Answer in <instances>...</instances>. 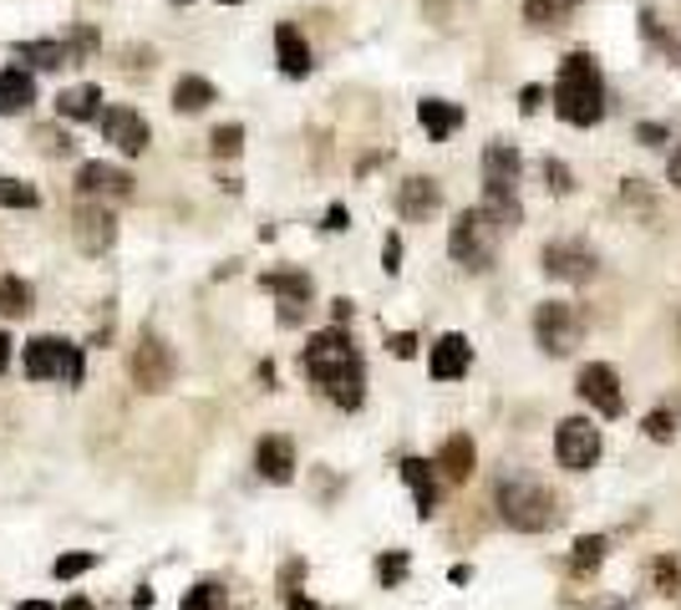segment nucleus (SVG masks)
<instances>
[{
  "mask_svg": "<svg viewBox=\"0 0 681 610\" xmlns=\"http://www.w3.org/2000/svg\"><path fill=\"white\" fill-rule=\"evenodd\" d=\"M438 204H443V189H438V179H407L397 189V214L402 219H432L438 214Z\"/></svg>",
  "mask_w": 681,
  "mask_h": 610,
  "instance_id": "obj_19",
  "label": "nucleus"
},
{
  "mask_svg": "<svg viewBox=\"0 0 681 610\" xmlns=\"http://www.w3.org/2000/svg\"><path fill=\"white\" fill-rule=\"evenodd\" d=\"M474 463H478L474 438H468V432H453V438L438 447V463H432V468H438L447 483H468V478H474Z\"/></svg>",
  "mask_w": 681,
  "mask_h": 610,
  "instance_id": "obj_16",
  "label": "nucleus"
},
{
  "mask_svg": "<svg viewBox=\"0 0 681 610\" xmlns=\"http://www.w3.org/2000/svg\"><path fill=\"white\" fill-rule=\"evenodd\" d=\"M57 112H61V118H72V122H97V112H103V92L92 87V82H87V87L61 92Z\"/></svg>",
  "mask_w": 681,
  "mask_h": 610,
  "instance_id": "obj_26",
  "label": "nucleus"
},
{
  "mask_svg": "<svg viewBox=\"0 0 681 610\" xmlns=\"http://www.w3.org/2000/svg\"><path fill=\"white\" fill-rule=\"evenodd\" d=\"M103 137L118 153H143L148 148V137H153V128H148L143 112H133V107H107L103 112Z\"/></svg>",
  "mask_w": 681,
  "mask_h": 610,
  "instance_id": "obj_13",
  "label": "nucleus"
},
{
  "mask_svg": "<svg viewBox=\"0 0 681 610\" xmlns=\"http://www.w3.org/2000/svg\"><path fill=\"white\" fill-rule=\"evenodd\" d=\"M178 5H189V0H178Z\"/></svg>",
  "mask_w": 681,
  "mask_h": 610,
  "instance_id": "obj_54",
  "label": "nucleus"
},
{
  "mask_svg": "<svg viewBox=\"0 0 681 610\" xmlns=\"http://www.w3.org/2000/svg\"><path fill=\"white\" fill-rule=\"evenodd\" d=\"M0 315H31V285L15 280V275H0Z\"/></svg>",
  "mask_w": 681,
  "mask_h": 610,
  "instance_id": "obj_31",
  "label": "nucleus"
},
{
  "mask_svg": "<svg viewBox=\"0 0 681 610\" xmlns=\"http://www.w3.org/2000/svg\"><path fill=\"white\" fill-rule=\"evenodd\" d=\"M641 432L652 438V443H671L681 432V403H661V407H652V412L641 417Z\"/></svg>",
  "mask_w": 681,
  "mask_h": 610,
  "instance_id": "obj_28",
  "label": "nucleus"
},
{
  "mask_svg": "<svg viewBox=\"0 0 681 610\" xmlns=\"http://www.w3.org/2000/svg\"><path fill=\"white\" fill-rule=\"evenodd\" d=\"M128 367H133V382L143 392H164L168 382H174V351H168L158 336H138Z\"/></svg>",
  "mask_w": 681,
  "mask_h": 610,
  "instance_id": "obj_11",
  "label": "nucleus"
},
{
  "mask_svg": "<svg viewBox=\"0 0 681 610\" xmlns=\"http://www.w3.org/2000/svg\"><path fill=\"white\" fill-rule=\"evenodd\" d=\"M575 11H580V0H524V21L534 31L564 26V21H575Z\"/></svg>",
  "mask_w": 681,
  "mask_h": 610,
  "instance_id": "obj_25",
  "label": "nucleus"
},
{
  "mask_svg": "<svg viewBox=\"0 0 681 610\" xmlns=\"http://www.w3.org/2000/svg\"><path fill=\"white\" fill-rule=\"evenodd\" d=\"M133 610H153V590H138V596H133Z\"/></svg>",
  "mask_w": 681,
  "mask_h": 610,
  "instance_id": "obj_49",
  "label": "nucleus"
},
{
  "mask_svg": "<svg viewBox=\"0 0 681 610\" xmlns=\"http://www.w3.org/2000/svg\"><path fill=\"white\" fill-rule=\"evenodd\" d=\"M254 468H260V478H270V483H290V478H296V447H290V438H260Z\"/></svg>",
  "mask_w": 681,
  "mask_h": 610,
  "instance_id": "obj_17",
  "label": "nucleus"
},
{
  "mask_svg": "<svg viewBox=\"0 0 681 610\" xmlns=\"http://www.w3.org/2000/svg\"><path fill=\"white\" fill-rule=\"evenodd\" d=\"M636 137L646 143V148H661V143H671V133L661 128V122H641V128H636Z\"/></svg>",
  "mask_w": 681,
  "mask_h": 610,
  "instance_id": "obj_41",
  "label": "nucleus"
},
{
  "mask_svg": "<svg viewBox=\"0 0 681 610\" xmlns=\"http://www.w3.org/2000/svg\"><path fill=\"white\" fill-rule=\"evenodd\" d=\"M407 565H413V560H407V550L382 554V560H377V581H382L386 590H392V585H402V581H407Z\"/></svg>",
  "mask_w": 681,
  "mask_h": 610,
  "instance_id": "obj_35",
  "label": "nucleus"
},
{
  "mask_svg": "<svg viewBox=\"0 0 681 610\" xmlns=\"http://www.w3.org/2000/svg\"><path fill=\"white\" fill-rule=\"evenodd\" d=\"M499 519L518 535H545L560 524V499L529 474H509L499 478Z\"/></svg>",
  "mask_w": 681,
  "mask_h": 610,
  "instance_id": "obj_3",
  "label": "nucleus"
},
{
  "mask_svg": "<svg viewBox=\"0 0 681 610\" xmlns=\"http://www.w3.org/2000/svg\"><path fill=\"white\" fill-rule=\"evenodd\" d=\"M652 590L656 596H681V560L677 554H656L652 560Z\"/></svg>",
  "mask_w": 681,
  "mask_h": 610,
  "instance_id": "obj_32",
  "label": "nucleus"
},
{
  "mask_svg": "<svg viewBox=\"0 0 681 610\" xmlns=\"http://www.w3.org/2000/svg\"><path fill=\"white\" fill-rule=\"evenodd\" d=\"M382 270L386 275H397L402 270V239L397 235H386V244H382Z\"/></svg>",
  "mask_w": 681,
  "mask_h": 610,
  "instance_id": "obj_40",
  "label": "nucleus"
},
{
  "mask_svg": "<svg viewBox=\"0 0 681 610\" xmlns=\"http://www.w3.org/2000/svg\"><path fill=\"white\" fill-rule=\"evenodd\" d=\"M219 5H244V0H219Z\"/></svg>",
  "mask_w": 681,
  "mask_h": 610,
  "instance_id": "obj_53",
  "label": "nucleus"
},
{
  "mask_svg": "<svg viewBox=\"0 0 681 610\" xmlns=\"http://www.w3.org/2000/svg\"><path fill=\"white\" fill-rule=\"evenodd\" d=\"M21 610H51V606H46V600H26V606H21Z\"/></svg>",
  "mask_w": 681,
  "mask_h": 610,
  "instance_id": "obj_52",
  "label": "nucleus"
},
{
  "mask_svg": "<svg viewBox=\"0 0 681 610\" xmlns=\"http://www.w3.org/2000/svg\"><path fill=\"white\" fill-rule=\"evenodd\" d=\"M518 148L514 143H489L483 148V189H509L518 194Z\"/></svg>",
  "mask_w": 681,
  "mask_h": 610,
  "instance_id": "obj_18",
  "label": "nucleus"
},
{
  "mask_svg": "<svg viewBox=\"0 0 681 610\" xmlns=\"http://www.w3.org/2000/svg\"><path fill=\"white\" fill-rule=\"evenodd\" d=\"M606 535H580L575 539V554H570V570H575V575H595V570L606 565Z\"/></svg>",
  "mask_w": 681,
  "mask_h": 610,
  "instance_id": "obj_30",
  "label": "nucleus"
},
{
  "mask_svg": "<svg viewBox=\"0 0 681 610\" xmlns=\"http://www.w3.org/2000/svg\"><path fill=\"white\" fill-rule=\"evenodd\" d=\"M41 204V194L31 189V183L21 179H0V208H36Z\"/></svg>",
  "mask_w": 681,
  "mask_h": 610,
  "instance_id": "obj_34",
  "label": "nucleus"
},
{
  "mask_svg": "<svg viewBox=\"0 0 681 610\" xmlns=\"http://www.w3.org/2000/svg\"><path fill=\"white\" fill-rule=\"evenodd\" d=\"M402 483H407L413 499H417V519H432V509H438V478H432V463L402 458Z\"/></svg>",
  "mask_w": 681,
  "mask_h": 610,
  "instance_id": "obj_22",
  "label": "nucleus"
},
{
  "mask_svg": "<svg viewBox=\"0 0 681 610\" xmlns=\"http://www.w3.org/2000/svg\"><path fill=\"white\" fill-rule=\"evenodd\" d=\"M61 610H92V600H87V596H72V600H67Z\"/></svg>",
  "mask_w": 681,
  "mask_h": 610,
  "instance_id": "obj_51",
  "label": "nucleus"
},
{
  "mask_svg": "<svg viewBox=\"0 0 681 610\" xmlns=\"http://www.w3.org/2000/svg\"><path fill=\"white\" fill-rule=\"evenodd\" d=\"M554 112L570 128H595L606 118V76L595 67L590 51H570L554 76Z\"/></svg>",
  "mask_w": 681,
  "mask_h": 610,
  "instance_id": "obj_2",
  "label": "nucleus"
},
{
  "mask_svg": "<svg viewBox=\"0 0 681 610\" xmlns=\"http://www.w3.org/2000/svg\"><path fill=\"white\" fill-rule=\"evenodd\" d=\"M346 224H351V214H346V204H331V208H326V229H331V235H336V229H346Z\"/></svg>",
  "mask_w": 681,
  "mask_h": 610,
  "instance_id": "obj_44",
  "label": "nucleus"
},
{
  "mask_svg": "<svg viewBox=\"0 0 681 610\" xmlns=\"http://www.w3.org/2000/svg\"><path fill=\"white\" fill-rule=\"evenodd\" d=\"M36 143H41V153H57V158H67V153L76 148L67 133H57V128H36Z\"/></svg>",
  "mask_w": 681,
  "mask_h": 610,
  "instance_id": "obj_38",
  "label": "nucleus"
},
{
  "mask_svg": "<svg viewBox=\"0 0 681 610\" xmlns=\"http://www.w3.org/2000/svg\"><path fill=\"white\" fill-rule=\"evenodd\" d=\"M21 367H26V376H36V382L61 376L67 387H82V346L57 342V336H36V342H26Z\"/></svg>",
  "mask_w": 681,
  "mask_h": 610,
  "instance_id": "obj_6",
  "label": "nucleus"
},
{
  "mask_svg": "<svg viewBox=\"0 0 681 610\" xmlns=\"http://www.w3.org/2000/svg\"><path fill=\"white\" fill-rule=\"evenodd\" d=\"M275 57H280V72L285 76H311V41L300 36L296 26H275Z\"/></svg>",
  "mask_w": 681,
  "mask_h": 610,
  "instance_id": "obj_21",
  "label": "nucleus"
},
{
  "mask_svg": "<svg viewBox=\"0 0 681 610\" xmlns=\"http://www.w3.org/2000/svg\"><path fill=\"white\" fill-rule=\"evenodd\" d=\"M72 235H76V250L82 254H103V250H112V239H118V219H112L107 204L82 199L72 214Z\"/></svg>",
  "mask_w": 681,
  "mask_h": 610,
  "instance_id": "obj_10",
  "label": "nucleus"
},
{
  "mask_svg": "<svg viewBox=\"0 0 681 610\" xmlns=\"http://www.w3.org/2000/svg\"><path fill=\"white\" fill-rule=\"evenodd\" d=\"M300 361H306V376H315L326 387V397L340 412H356V407L367 403V367H361V351L351 346L346 326L315 331Z\"/></svg>",
  "mask_w": 681,
  "mask_h": 610,
  "instance_id": "obj_1",
  "label": "nucleus"
},
{
  "mask_svg": "<svg viewBox=\"0 0 681 610\" xmlns=\"http://www.w3.org/2000/svg\"><path fill=\"white\" fill-rule=\"evenodd\" d=\"M5 367H11V336L0 331V372H5Z\"/></svg>",
  "mask_w": 681,
  "mask_h": 610,
  "instance_id": "obj_48",
  "label": "nucleus"
},
{
  "mask_svg": "<svg viewBox=\"0 0 681 610\" xmlns=\"http://www.w3.org/2000/svg\"><path fill=\"white\" fill-rule=\"evenodd\" d=\"M417 122H422V133H428L432 143H447V137L463 128V107L443 103V97H422V103H417Z\"/></svg>",
  "mask_w": 681,
  "mask_h": 610,
  "instance_id": "obj_20",
  "label": "nucleus"
},
{
  "mask_svg": "<svg viewBox=\"0 0 681 610\" xmlns=\"http://www.w3.org/2000/svg\"><path fill=\"white\" fill-rule=\"evenodd\" d=\"M15 57L31 61V67H41V72H57V67H72L76 51H72V41H21Z\"/></svg>",
  "mask_w": 681,
  "mask_h": 610,
  "instance_id": "obj_24",
  "label": "nucleus"
},
{
  "mask_svg": "<svg viewBox=\"0 0 681 610\" xmlns=\"http://www.w3.org/2000/svg\"><path fill=\"white\" fill-rule=\"evenodd\" d=\"M575 392L580 403L595 407V417H621L625 412V392H621V376H616V367H606V361H585L575 376Z\"/></svg>",
  "mask_w": 681,
  "mask_h": 610,
  "instance_id": "obj_9",
  "label": "nucleus"
},
{
  "mask_svg": "<svg viewBox=\"0 0 681 610\" xmlns=\"http://www.w3.org/2000/svg\"><path fill=\"white\" fill-rule=\"evenodd\" d=\"M76 194L82 199H97V204H122L133 199V174L128 168H112V164H82L76 168Z\"/></svg>",
  "mask_w": 681,
  "mask_h": 610,
  "instance_id": "obj_12",
  "label": "nucleus"
},
{
  "mask_svg": "<svg viewBox=\"0 0 681 610\" xmlns=\"http://www.w3.org/2000/svg\"><path fill=\"white\" fill-rule=\"evenodd\" d=\"M290 610H326V606H315V600H306V596H290Z\"/></svg>",
  "mask_w": 681,
  "mask_h": 610,
  "instance_id": "obj_50",
  "label": "nucleus"
},
{
  "mask_svg": "<svg viewBox=\"0 0 681 610\" xmlns=\"http://www.w3.org/2000/svg\"><path fill=\"white\" fill-rule=\"evenodd\" d=\"M539 265H545L549 280H564V285H585L595 280V270H600V260H595V250L585 244V239H549L545 254H539Z\"/></svg>",
  "mask_w": 681,
  "mask_h": 610,
  "instance_id": "obj_7",
  "label": "nucleus"
},
{
  "mask_svg": "<svg viewBox=\"0 0 681 610\" xmlns=\"http://www.w3.org/2000/svg\"><path fill=\"white\" fill-rule=\"evenodd\" d=\"M468 367H474V346H468V336L447 331V336L432 342V357H428L432 382H458V376H468Z\"/></svg>",
  "mask_w": 681,
  "mask_h": 610,
  "instance_id": "obj_15",
  "label": "nucleus"
},
{
  "mask_svg": "<svg viewBox=\"0 0 681 610\" xmlns=\"http://www.w3.org/2000/svg\"><path fill=\"white\" fill-rule=\"evenodd\" d=\"M92 565H97V554H92V550H76V554H61L57 565H51V575H57V581H76V575H87Z\"/></svg>",
  "mask_w": 681,
  "mask_h": 610,
  "instance_id": "obj_36",
  "label": "nucleus"
},
{
  "mask_svg": "<svg viewBox=\"0 0 681 610\" xmlns=\"http://www.w3.org/2000/svg\"><path fill=\"white\" fill-rule=\"evenodd\" d=\"M554 458L570 474L595 468V458H600V428H595L590 417H564L560 428H554Z\"/></svg>",
  "mask_w": 681,
  "mask_h": 610,
  "instance_id": "obj_8",
  "label": "nucleus"
},
{
  "mask_svg": "<svg viewBox=\"0 0 681 610\" xmlns=\"http://www.w3.org/2000/svg\"><path fill=\"white\" fill-rule=\"evenodd\" d=\"M214 600H219V585H214V581H199V585L189 590V600H183V610H208Z\"/></svg>",
  "mask_w": 681,
  "mask_h": 610,
  "instance_id": "obj_39",
  "label": "nucleus"
},
{
  "mask_svg": "<svg viewBox=\"0 0 681 610\" xmlns=\"http://www.w3.org/2000/svg\"><path fill=\"white\" fill-rule=\"evenodd\" d=\"M483 208H489V219L499 224V229H518V224H524V204H518V194H509V189H483Z\"/></svg>",
  "mask_w": 681,
  "mask_h": 610,
  "instance_id": "obj_29",
  "label": "nucleus"
},
{
  "mask_svg": "<svg viewBox=\"0 0 681 610\" xmlns=\"http://www.w3.org/2000/svg\"><path fill=\"white\" fill-rule=\"evenodd\" d=\"M208 148H214V158H239V153H244V128H239V122H224V128H214Z\"/></svg>",
  "mask_w": 681,
  "mask_h": 610,
  "instance_id": "obj_33",
  "label": "nucleus"
},
{
  "mask_svg": "<svg viewBox=\"0 0 681 610\" xmlns=\"http://www.w3.org/2000/svg\"><path fill=\"white\" fill-rule=\"evenodd\" d=\"M386 346H392V357H402V361L417 357V336H413V331H397V336H392Z\"/></svg>",
  "mask_w": 681,
  "mask_h": 610,
  "instance_id": "obj_43",
  "label": "nucleus"
},
{
  "mask_svg": "<svg viewBox=\"0 0 681 610\" xmlns=\"http://www.w3.org/2000/svg\"><path fill=\"white\" fill-rule=\"evenodd\" d=\"M667 179L681 189V143H677V148H671V158H667Z\"/></svg>",
  "mask_w": 681,
  "mask_h": 610,
  "instance_id": "obj_45",
  "label": "nucleus"
},
{
  "mask_svg": "<svg viewBox=\"0 0 681 610\" xmlns=\"http://www.w3.org/2000/svg\"><path fill=\"white\" fill-rule=\"evenodd\" d=\"M31 103H36V82H31V72H21V67H5V72H0V118L26 112Z\"/></svg>",
  "mask_w": 681,
  "mask_h": 610,
  "instance_id": "obj_23",
  "label": "nucleus"
},
{
  "mask_svg": "<svg viewBox=\"0 0 681 610\" xmlns=\"http://www.w3.org/2000/svg\"><path fill=\"white\" fill-rule=\"evenodd\" d=\"M534 342H539V351H549V357H570V351L585 342V315H580V306H570V300H545V306L534 311Z\"/></svg>",
  "mask_w": 681,
  "mask_h": 610,
  "instance_id": "obj_5",
  "label": "nucleus"
},
{
  "mask_svg": "<svg viewBox=\"0 0 681 610\" xmlns=\"http://www.w3.org/2000/svg\"><path fill=\"white\" fill-rule=\"evenodd\" d=\"M447 581H453V585H468V581H474V570H468V565H453V570H447Z\"/></svg>",
  "mask_w": 681,
  "mask_h": 610,
  "instance_id": "obj_47",
  "label": "nucleus"
},
{
  "mask_svg": "<svg viewBox=\"0 0 681 610\" xmlns=\"http://www.w3.org/2000/svg\"><path fill=\"white\" fill-rule=\"evenodd\" d=\"M214 103V82L208 76H178L174 82V107L178 112H204Z\"/></svg>",
  "mask_w": 681,
  "mask_h": 610,
  "instance_id": "obj_27",
  "label": "nucleus"
},
{
  "mask_svg": "<svg viewBox=\"0 0 681 610\" xmlns=\"http://www.w3.org/2000/svg\"><path fill=\"white\" fill-rule=\"evenodd\" d=\"M499 224L489 219V208H463L458 219H453V229H447V254L458 260L463 270H489L493 254H499Z\"/></svg>",
  "mask_w": 681,
  "mask_h": 610,
  "instance_id": "obj_4",
  "label": "nucleus"
},
{
  "mask_svg": "<svg viewBox=\"0 0 681 610\" xmlns=\"http://www.w3.org/2000/svg\"><path fill=\"white\" fill-rule=\"evenodd\" d=\"M270 296H280V326H296L306 315V300H311V275L306 270H280V275H260Z\"/></svg>",
  "mask_w": 681,
  "mask_h": 610,
  "instance_id": "obj_14",
  "label": "nucleus"
},
{
  "mask_svg": "<svg viewBox=\"0 0 681 610\" xmlns=\"http://www.w3.org/2000/svg\"><path fill=\"white\" fill-rule=\"evenodd\" d=\"M539 107H545V87H534V82H529V87L518 92V112H524V118H534Z\"/></svg>",
  "mask_w": 681,
  "mask_h": 610,
  "instance_id": "obj_42",
  "label": "nucleus"
},
{
  "mask_svg": "<svg viewBox=\"0 0 681 610\" xmlns=\"http://www.w3.org/2000/svg\"><path fill=\"white\" fill-rule=\"evenodd\" d=\"M545 183H549V194H570L575 189V174H570V164H560V158H545Z\"/></svg>",
  "mask_w": 681,
  "mask_h": 610,
  "instance_id": "obj_37",
  "label": "nucleus"
},
{
  "mask_svg": "<svg viewBox=\"0 0 681 610\" xmlns=\"http://www.w3.org/2000/svg\"><path fill=\"white\" fill-rule=\"evenodd\" d=\"M331 315H336V326H346V321H351V300H336V306H331Z\"/></svg>",
  "mask_w": 681,
  "mask_h": 610,
  "instance_id": "obj_46",
  "label": "nucleus"
}]
</instances>
